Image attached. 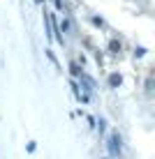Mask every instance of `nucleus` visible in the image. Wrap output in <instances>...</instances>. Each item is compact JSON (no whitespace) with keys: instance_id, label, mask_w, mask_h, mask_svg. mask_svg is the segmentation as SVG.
Wrapping results in <instances>:
<instances>
[{"instance_id":"f257e3e1","label":"nucleus","mask_w":155,"mask_h":159,"mask_svg":"<svg viewBox=\"0 0 155 159\" xmlns=\"http://www.w3.org/2000/svg\"><path fill=\"white\" fill-rule=\"evenodd\" d=\"M109 155H111V157H118V155H120V141H118V134H111V136H109Z\"/></svg>"},{"instance_id":"f03ea898","label":"nucleus","mask_w":155,"mask_h":159,"mask_svg":"<svg viewBox=\"0 0 155 159\" xmlns=\"http://www.w3.org/2000/svg\"><path fill=\"white\" fill-rule=\"evenodd\" d=\"M111 83H114V85H118V83H120V76H118V74H114V76H111Z\"/></svg>"}]
</instances>
